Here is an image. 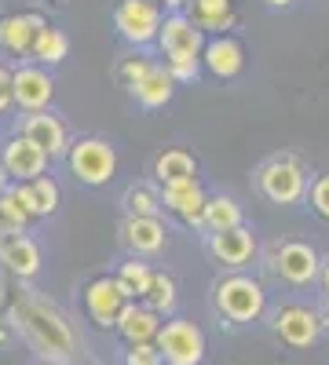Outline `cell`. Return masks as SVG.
<instances>
[{"instance_id":"cb8c5ba5","label":"cell","mask_w":329,"mask_h":365,"mask_svg":"<svg viewBox=\"0 0 329 365\" xmlns=\"http://www.w3.org/2000/svg\"><path fill=\"white\" fill-rule=\"evenodd\" d=\"M201 227L208 234H223V230L242 227V205H238L234 197H227V194L208 197L205 201V212H201Z\"/></svg>"},{"instance_id":"3957f363","label":"cell","mask_w":329,"mask_h":365,"mask_svg":"<svg viewBox=\"0 0 329 365\" xmlns=\"http://www.w3.org/2000/svg\"><path fill=\"white\" fill-rule=\"evenodd\" d=\"M256 190L271 205H300L311 190V182L296 158H271L256 168Z\"/></svg>"},{"instance_id":"30bf717a","label":"cell","mask_w":329,"mask_h":365,"mask_svg":"<svg viewBox=\"0 0 329 365\" xmlns=\"http://www.w3.org/2000/svg\"><path fill=\"white\" fill-rule=\"evenodd\" d=\"M128 303L132 299L125 296L121 285H117V278H96L84 289V311L99 329H117V318H121V311Z\"/></svg>"},{"instance_id":"ab89813d","label":"cell","mask_w":329,"mask_h":365,"mask_svg":"<svg viewBox=\"0 0 329 365\" xmlns=\"http://www.w3.org/2000/svg\"><path fill=\"white\" fill-rule=\"evenodd\" d=\"M37 365H63V361H37Z\"/></svg>"},{"instance_id":"74e56055","label":"cell","mask_w":329,"mask_h":365,"mask_svg":"<svg viewBox=\"0 0 329 365\" xmlns=\"http://www.w3.org/2000/svg\"><path fill=\"white\" fill-rule=\"evenodd\" d=\"M8 190V172H4V165H0V194Z\"/></svg>"},{"instance_id":"8992f818","label":"cell","mask_w":329,"mask_h":365,"mask_svg":"<svg viewBox=\"0 0 329 365\" xmlns=\"http://www.w3.org/2000/svg\"><path fill=\"white\" fill-rule=\"evenodd\" d=\"M154 344L165 365H201L205 361V332L187 318H168Z\"/></svg>"},{"instance_id":"1f68e13d","label":"cell","mask_w":329,"mask_h":365,"mask_svg":"<svg viewBox=\"0 0 329 365\" xmlns=\"http://www.w3.org/2000/svg\"><path fill=\"white\" fill-rule=\"evenodd\" d=\"M165 70L176 84H191V81L201 77V58H168Z\"/></svg>"},{"instance_id":"4316f807","label":"cell","mask_w":329,"mask_h":365,"mask_svg":"<svg viewBox=\"0 0 329 365\" xmlns=\"http://www.w3.org/2000/svg\"><path fill=\"white\" fill-rule=\"evenodd\" d=\"M66 51H70V41H66V34L63 29H55V26H44L41 34H37V41H34V55L37 63H48V66H55V63H63L66 58Z\"/></svg>"},{"instance_id":"e0dca14e","label":"cell","mask_w":329,"mask_h":365,"mask_svg":"<svg viewBox=\"0 0 329 365\" xmlns=\"http://www.w3.org/2000/svg\"><path fill=\"white\" fill-rule=\"evenodd\" d=\"M161 314H154L146 303H139V299H132L128 307L121 311V318H117V332H121V340L128 344V347H136V344H154L158 340V332H161Z\"/></svg>"},{"instance_id":"d4e9b609","label":"cell","mask_w":329,"mask_h":365,"mask_svg":"<svg viewBox=\"0 0 329 365\" xmlns=\"http://www.w3.org/2000/svg\"><path fill=\"white\" fill-rule=\"evenodd\" d=\"M19 194L29 208V216H51V212L59 208V187L48 175H41L34 182H19Z\"/></svg>"},{"instance_id":"83f0119b","label":"cell","mask_w":329,"mask_h":365,"mask_svg":"<svg viewBox=\"0 0 329 365\" xmlns=\"http://www.w3.org/2000/svg\"><path fill=\"white\" fill-rule=\"evenodd\" d=\"M139 303H146L154 314H172L176 311V282L168 278V274H158L154 270V282H151V289H146V296L139 299Z\"/></svg>"},{"instance_id":"ac0fdd59","label":"cell","mask_w":329,"mask_h":365,"mask_svg":"<svg viewBox=\"0 0 329 365\" xmlns=\"http://www.w3.org/2000/svg\"><path fill=\"white\" fill-rule=\"evenodd\" d=\"M22 139H29L37 150H44L48 158L66 154V128H63V120L51 117L48 110L29 113V117L22 120Z\"/></svg>"},{"instance_id":"6da1fadb","label":"cell","mask_w":329,"mask_h":365,"mask_svg":"<svg viewBox=\"0 0 329 365\" xmlns=\"http://www.w3.org/2000/svg\"><path fill=\"white\" fill-rule=\"evenodd\" d=\"M11 325L22 332L41 354V361H70L74 358V332L66 325V318L59 314L51 303H44L41 296H19L11 303Z\"/></svg>"},{"instance_id":"7a4b0ae2","label":"cell","mask_w":329,"mask_h":365,"mask_svg":"<svg viewBox=\"0 0 329 365\" xmlns=\"http://www.w3.org/2000/svg\"><path fill=\"white\" fill-rule=\"evenodd\" d=\"M213 303H216L220 318H227L231 325H249L263 318L267 292L249 274H231V278H220L213 285Z\"/></svg>"},{"instance_id":"4fadbf2b","label":"cell","mask_w":329,"mask_h":365,"mask_svg":"<svg viewBox=\"0 0 329 365\" xmlns=\"http://www.w3.org/2000/svg\"><path fill=\"white\" fill-rule=\"evenodd\" d=\"M201 66L220 77V81H234L238 73L246 70V48L238 37H213V41H205V51H201Z\"/></svg>"},{"instance_id":"52a82bcc","label":"cell","mask_w":329,"mask_h":365,"mask_svg":"<svg viewBox=\"0 0 329 365\" xmlns=\"http://www.w3.org/2000/svg\"><path fill=\"white\" fill-rule=\"evenodd\" d=\"M113 26L128 44L143 48V44H154L161 34V8L158 0H117L113 8Z\"/></svg>"},{"instance_id":"d6986e66","label":"cell","mask_w":329,"mask_h":365,"mask_svg":"<svg viewBox=\"0 0 329 365\" xmlns=\"http://www.w3.org/2000/svg\"><path fill=\"white\" fill-rule=\"evenodd\" d=\"M121 237L132 249V256H158L168 241V230L161 220H143V216H128L121 223Z\"/></svg>"},{"instance_id":"4dcf8cb0","label":"cell","mask_w":329,"mask_h":365,"mask_svg":"<svg viewBox=\"0 0 329 365\" xmlns=\"http://www.w3.org/2000/svg\"><path fill=\"white\" fill-rule=\"evenodd\" d=\"M154 70V63H151V58H143V55H132V58H125V63L121 66H117V77H121V84L132 91L146 73H151Z\"/></svg>"},{"instance_id":"d6a6232c","label":"cell","mask_w":329,"mask_h":365,"mask_svg":"<svg viewBox=\"0 0 329 365\" xmlns=\"http://www.w3.org/2000/svg\"><path fill=\"white\" fill-rule=\"evenodd\" d=\"M125 365H165L158 344H136L125 351Z\"/></svg>"},{"instance_id":"8fae6325","label":"cell","mask_w":329,"mask_h":365,"mask_svg":"<svg viewBox=\"0 0 329 365\" xmlns=\"http://www.w3.org/2000/svg\"><path fill=\"white\" fill-rule=\"evenodd\" d=\"M11 91H15V106L41 113V110H48V103L55 96V81L41 66H19L11 73Z\"/></svg>"},{"instance_id":"f546056e","label":"cell","mask_w":329,"mask_h":365,"mask_svg":"<svg viewBox=\"0 0 329 365\" xmlns=\"http://www.w3.org/2000/svg\"><path fill=\"white\" fill-rule=\"evenodd\" d=\"M125 212L128 216H143V220H158L161 216V194H154L151 187H128Z\"/></svg>"},{"instance_id":"e575fe53","label":"cell","mask_w":329,"mask_h":365,"mask_svg":"<svg viewBox=\"0 0 329 365\" xmlns=\"http://www.w3.org/2000/svg\"><path fill=\"white\" fill-rule=\"evenodd\" d=\"M15 103V91H11V70L0 66V113Z\"/></svg>"},{"instance_id":"7c38bea8","label":"cell","mask_w":329,"mask_h":365,"mask_svg":"<svg viewBox=\"0 0 329 365\" xmlns=\"http://www.w3.org/2000/svg\"><path fill=\"white\" fill-rule=\"evenodd\" d=\"M0 263L15 278H34L41 270V249L34 237H26L22 230H4L0 234Z\"/></svg>"},{"instance_id":"60d3db41","label":"cell","mask_w":329,"mask_h":365,"mask_svg":"<svg viewBox=\"0 0 329 365\" xmlns=\"http://www.w3.org/2000/svg\"><path fill=\"white\" fill-rule=\"evenodd\" d=\"M4 336H8V332H4V329H0V344H4Z\"/></svg>"},{"instance_id":"9c48e42d","label":"cell","mask_w":329,"mask_h":365,"mask_svg":"<svg viewBox=\"0 0 329 365\" xmlns=\"http://www.w3.org/2000/svg\"><path fill=\"white\" fill-rule=\"evenodd\" d=\"M205 34L183 15V11H172L161 19V34H158V48L165 51V63L168 58H201L205 51Z\"/></svg>"},{"instance_id":"7402d4cb","label":"cell","mask_w":329,"mask_h":365,"mask_svg":"<svg viewBox=\"0 0 329 365\" xmlns=\"http://www.w3.org/2000/svg\"><path fill=\"white\" fill-rule=\"evenodd\" d=\"M154 175L161 187H172V182H187V179H198V161L187 154V150H165V154H158L154 161Z\"/></svg>"},{"instance_id":"f35d334b","label":"cell","mask_w":329,"mask_h":365,"mask_svg":"<svg viewBox=\"0 0 329 365\" xmlns=\"http://www.w3.org/2000/svg\"><path fill=\"white\" fill-rule=\"evenodd\" d=\"M165 4H168L172 11H183V4H187V0H165Z\"/></svg>"},{"instance_id":"8d00e7d4","label":"cell","mask_w":329,"mask_h":365,"mask_svg":"<svg viewBox=\"0 0 329 365\" xmlns=\"http://www.w3.org/2000/svg\"><path fill=\"white\" fill-rule=\"evenodd\" d=\"M322 289H325V296H329V263H322Z\"/></svg>"},{"instance_id":"484cf974","label":"cell","mask_w":329,"mask_h":365,"mask_svg":"<svg viewBox=\"0 0 329 365\" xmlns=\"http://www.w3.org/2000/svg\"><path fill=\"white\" fill-rule=\"evenodd\" d=\"M113 278H117V285L125 289L128 299H143L146 289H151V282H154V270H151V263H143L139 256H132L128 263H121V270H117Z\"/></svg>"},{"instance_id":"836d02e7","label":"cell","mask_w":329,"mask_h":365,"mask_svg":"<svg viewBox=\"0 0 329 365\" xmlns=\"http://www.w3.org/2000/svg\"><path fill=\"white\" fill-rule=\"evenodd\" d=\"M308 197H311V208L318 212V216H322V220H329V175H318V179L311 182Z\"/></svg>"},{"instance_id":"603a6c76","label":"cell","mask_w":329,"mask_h":365,"mask_svg":"<svg viewBox=\"0 0 329 365\" xmlns=\"http://www.w3.org/2000/svg\"><path fill=\"white\" fill-rule=\"evenodd\" d=\"M172 91H176V81L168 77V70H165V66H154L151 73H146V77L132 88V96H136V103H139L143 110H158V106H165V103L172 99Z\"/></svg>"},{"instance_id":"44dd1931","label":"cell","mask_w":329,"mask_h":365,"mask_svg":"<svg viewBox=\"0 0 329 365\" xmlns=\"http://www.w3.org/2000/svg\"><path fill=\"white\" fill-rule=\"evenodd\" d=\"M44 29V19L37 15H8L0 19V48L11 51V55H26L34 51V41Z\"/></svg>"},{"instance_id":"ba28073f","label":"cell","mask_w":329,"mask_h":365,"mask_svg":"<svg viewBox=\"0 0 329 365\" xmlns=\"http://www.w3.org/2000/svg\"><path fill=\"white\" fill-rule=\"evenodd\" d=\"M271 332L285 347H311L322 336V318L304 303H285L271 314Z\"/></svg>"},{"instance_id":"2e32d148","label":"cell","mask_w":329,"mask_h":365,"mask_svg":"<svg viewBox=\"0 0 329 365\" xmlns=\"http://www.w3.org/2000/svg\"><path fill=\"white\" fill-rule=\"evenodd\" d=\"M205 190L198 179H187V182H172V187H161V208H168L172 216H179L183 223H194L201 227V212H205Z\"/></svg>"},{"instance_id":"ffe728a7","label":"cell","mask_w":329,"mask_h":365,"mask_svg":"<svg viewBox=\"0 0 329 365\" xmlns=\"http://www.w3.org/2000/svg\"><path fill=\"white\" fill-rule=\"evenodd\" d=\"M183 15L201 29V34L223 37V29L234 26V0H187Z\"/></svg>"},{"instance_id":"d590c367","label":"cell","mask_w":329,"mask_h":365,"mask_svg":"<svg viewBox=\"0 0 329 365\" xmlns=\"http://www.w3.org/2000/svg\"><path fill=\"white\" fill-rule=\"evenodd\" d=\"M263 4H267V8H275V11H285V8L296 4V0H263Z\"/></svg>"},{"instance_id":"5bb4252c","label":"cell","mask_w":329,"mask_h":365,"mask_svg":"<svg viewBox=\"0 0 329 365\" xmlns=\"http://www.w3.org/2000/svg\"><path fill=\"white\" fill-rule=\"evenodd\" d=\"M208 252H213L216 263L238 270L256 256V234L246 223L234 227V230H223V234H208Z\"/></svg>"},{"instance_id":"277c9868","label":"cell","mask_w":329,"mask_h":365,"mask_svg":"<svg viewBox=\"0 0 329 365\" xmlns=\"http://www.w3.org/2000/svg\"><path fill=\"white\" fill-rule=\"evenodd\" d=\"M271 274L278 282L293 285V289H304V285H315L322 278V259L315 252V245L308 241H278L271 249Z\"/></svg>"},{"instance_id":"9a60e30c","label":"cell","mask_w":329,"mask_h":365,"mask_svg":"<svg viewBox=\"0 0 329 365\" xmlns=\"http://www.w3.org/2000/svg\"><path fill=\"white\" fill-rule=\"evenodd\" d=\"M0 165H4L8 179L34 182V179L44 175V168H48V154H44V150H37L29 139L19 135V139H11V143L4 146V154H0Z\"/></svg>"},{"instance_id":"f1b7e54d","label":"cell","mask_w":329,"mask_h":365,"mask_svg":"<svg viewBox=\"0 0 329 365\" xmlns=\"http://www.w3.org/2000/svg\"><path fill=\"white\" fill-rule=\"evenodd\" d=\"M29 220H34V216H29V208H26L19 187H8L4 194H0V223H4V230H26Z\"/></svg>"},{"instance_id":"5b68a950","label":"cell","mask_w":329,"mask_h":365,"mask_svg":"<svg viewBox=\"0 0 329 365\" xmlns=\"http://www.w3.org/2000/svg\"><path fill=\"white\" fill-rule=\"evenodd\" d=\"M70 172L84 182V187H103L117 175V150L106 139H77L70 146Z\"/></svg>"}]
</instances>
